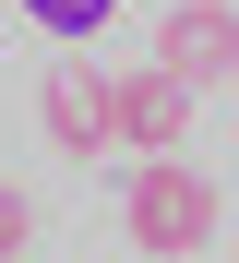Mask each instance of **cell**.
Here are the masks:
<instances>
[{
	"label": "cell",
	"mask_w": 239,
	"mask_h": 263,
	"mask_svg": "<svg viewBox=\"0 0 239 263\" xmlns=\"http://www.w3.org/2000/svg\"><path fill=\"white\" fill-rule=\"evenodd\" d=\"M120 228H132V251L191 263V251L227 228V203H215V180H204V167H179V156H143V180L120 192Z\"/></svg>",
	"instance_id": "1"
},
{
	"label": "cell",
	"mask_w": 239,
	"mask_h": 263,
	"mask_svg": "<svg viewBox=\"0 0 239 263\" xmlns=\"http://www.w3.org/2000/svg\"><path fill=\"white\" fill-rule=\"evenodd\" d=\"M227 60H239L227 0H179V12H168V36H156V72H168V84H191V96H215V84H227Z\"/></svg>",
	"instance_id": "2"
},
{
	"label": "cell",
	"mask_w": 239,
	"mask_h": 263,
	"mask_svg": "<svg viewBox=\"0 0 239 263\" xmlns=\"http://www.w3.org/2000/svg\"><path fill=\"white\" fill-rule=\"evenodd\" d=\"M179 132H191V84H168V72H120L108 84V144L179 156Z\"/></svg>",
	"instance_id": "3"
},
{
	"label": "cell",
	"mask_w": 239,
	"mask_h": 263,
	"mask_svg": "<svg viewBox=\"0 0 239 263\" xmlns=\"http://www.w3.org/2000/svg\"><path fill=\"white\" fill-rule=\"evenodd\" d=\"M48 144H60V156H108V84H96V72H60V84H48Z\"/></svg>",
	"instance_id": "4"
},
{
	"label": "cell",
	"mask_w": 239,
	"mask_h": 263,
	"mask_svg": "<svg viewBox=\"0 0 239 263\" xmlns=\"http://www.w3.org/2000/svg\"><path fill=\"white\" fill-rule=\"evenodd\" d=\"M120 0H24V24H48V36H96Z\"/></svg>",
	"instance_id": "5"
},
{
	"label": "cell",
	"mask_w": 239,
	"mask_h": 263,
	"mask_svg": "<svg viewBox=\"0 0 239 263\" xmlns=\"http://www.w3.org/2000/svg\"><path fill=\"white\" fill-rule=\"evenodd\" d=\"M24 239H36V203H24V192H12V180H0V263H12V251H24Z\"/></svg>",
	"instance_id": "6"
}]
</instances>
